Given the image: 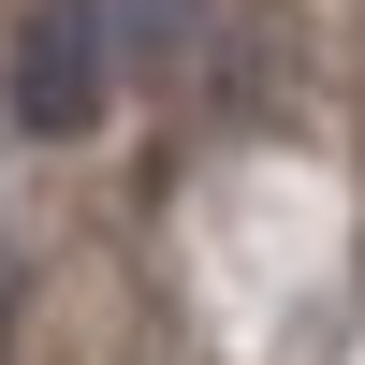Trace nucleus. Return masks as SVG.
Returning a JSON list of instances; mask_svg holds the SVG:
<instances>
[{"mask_svg":"<svg viewBox=\"0 0 365 365\" xmlns=\"http://www.w3.org/2000/svg\"><path fill=\"white\" fill-rule=\"evenodd\" d=\"M15 132H44V146H73L88 117H103V88H117V44H103V0H29L15 15Z\"/></svg>","mask_w":365,"mask_h":365,"instance_id":"nucleus-1","label":"nucleus"},{"mask_svg":"<svg viewBox=\"0 0 365 365\" xmlns=\"http://www.w3.org/2000/svg\"><path fill=\"white\" fill-rule=\"evenodd\" d=\"M0 307H15V278H0Z\"/></svg>","mask_w":365,"mask_h":365,"instance_id":"nucleus-2","label":"nucleus"}]
</instances>
